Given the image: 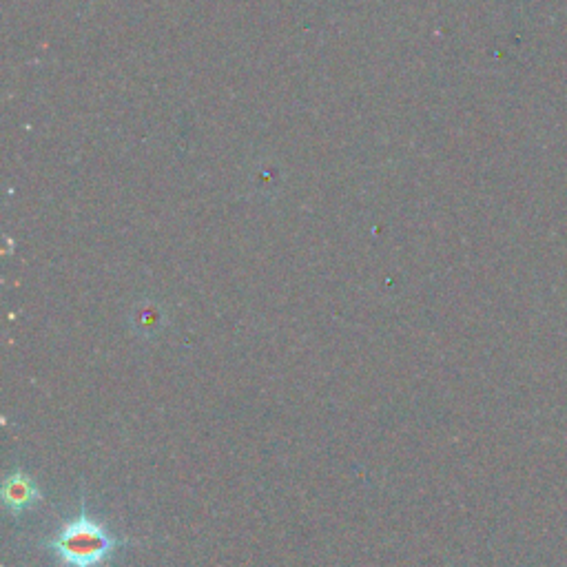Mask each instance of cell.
Wrapping results in <instances>:
<instances>
[{"label": "cell", "instance_id": "7a4b0ae2", "mask_svg": "<svg viewBox=\"0 0 567 567\" xmlns=\"http://www.w3.org/2000/svg\"><path fill=\"white\" fill-rule=\"evenodd\" d=\"M43 501V492L36 486V481L23 470H14L3 483V503L12 517L32 510L36 503Z\"/></svg>", "mask_w": 567, "mask_h": 567}, {"label": "cell", "instance_id": "6da1fadb", "mask_svg": "<svg viewBox=\"0 0 567 567\" xmlns=\"http://www.w3.org/2000/svg\"><path fill=\"white\" fill-rule=\"evenodd\" d=\"M131 541L109 532L105 523L94 519L87 510V497H80V512L65 521L51 539L40 543L58 567H109L116 554Z\"/></svg>", "mask_w": 567, "mask_h": 567}]
</instances>
